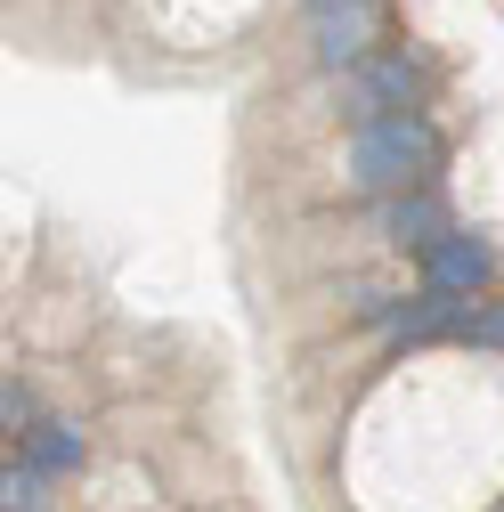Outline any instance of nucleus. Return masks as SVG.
<instances>
[{
    "mask_svg": "<svg viewBox=\"0 0 504 512\" xmlns=\"http://www.w3.org/2000/svg\"><path fill=\"white\" fill-rule=\"evenodd\" d=\"M147 9H155L179 41H204L212 25H244V17H261L269 0H147Z\"/></svg>",
    "mask_w": 504,
    "mask_h": 512,
    "instance_id": "obj_1",
    "label": "nucleus"
},
{
    "mask_svg": "<svg viewBox=\"0 0 504 512\" xmlns=\"http://www.w3.org/2000/svg\"><path fill=\"white\" fill-rule=\"evenodd\" d=\"M472 285H488V244L439 236L431 244V293H472Z\"/></svg>",
    "mask_w": 504,
    "mask_h": 512,
    "instance_id": "obj_2",
    "label": "nucleus"
}]
</instances>
